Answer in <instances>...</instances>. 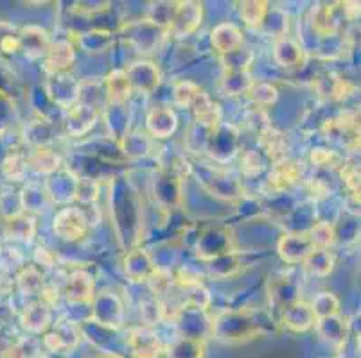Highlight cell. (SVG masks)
Returning a JSON list of instances; mask_svg holds the SVG:
<instances>
[{
  "label": "cell",
  "instance_id": "cell-33",
  "mask_svg": "<svg viewBox=\"0 0 361 358\" xmlns=\"http://www.w3.org/2000/svg\"><path fill=\"white\" fill-rule=\"evenodd\" d=\"M203 94L202 88L195 84L192 81H178L173 88V98H175L176 106L183 108V110H191L192 104L196 103V98Z\"/></svg>",
  "mask_w": 361,
  "mask_h": 358
},
{
  "label": "cell",
  "instance_id": "cell-39",
  "mask_svg": "<svg viewBox=\"0 0 361 358\" xmlns=\"http://www.w3.org/2000/svg\"><path fill=\"white\" fill-rule=\"evenodd\" d=\"M175 11L176 2H157V4H151L147 20L167 31V25L171 24V20L175 16Z\"/></svg>",
  "mask_w": 361,
  "mask_h": 358
},
{
  "label": "cell",
  "instance_id": "cell-4",
  "mask_svg": "<svg viewBox=\"0 0 361 358\" xmlns=\"http://www.w3.org/2000/svg\"><path fill=\"white\" fill-rule=\"evenodd\" d=\"M88 219L81 208H63L54 217V231L63 241L75 242L87 235Z\"/></svg>",
  "mask_w": 361,
  "mask_h": 358
},
{
  "label": "cell",
  "instance_id": "cell-35",
  "mask_svg": "<svg viewBox=\"0 0 361 358\" xmlns=\"http://www.w3.org/2000/svg\"><path fill=\"white\" fill-rule=\"evenodd\" d=\"M20 51V29L0 22V54L11 56Z\"/></svg>",
  "mask_w": 361,
  "mask_h": 358
},
{
  "label": "cell",
  "instance_id": "cell-10",
  "mask_svg": "<svg viewBox=\"0 0 361 358\" xmlns=\"http://www.w3.org/2000/svg\"><path fill=\"white\" fill-rule=\"evenodd\" d=\"M211 44L219 56L232 54L243 49V31L235 24L223 22L212 29Z\"/></svg>",
  "mask_w": 361,
  "mask_h": 358
},
{
  "label": "cell",
  "instance_id": "cell-9",
  "mask_svg": "<svg viewBox=\"0 0 361 358\" xmlns=\"http://www.w3.org/2000/svg\"><path fill=\"white\" fill-rule=\"evenodd\" d=\"M126 77L130 81L131 90H139L142 94H151L155 90L160 83V70L157 68V65L146 63V61H140V63H133L131 67H128Z\"/></svg>",
  "mask_w": 361,
  "mask_h": 358
},
{
  "label": "cell",
  "instance_id": "cell-16",
  "mask_svg": "<svg viewBox=\"0 0 361 358\" xmlns=\"http://www.w3.org/2000/svg\"><path fill=\"white\" fill-rule=\"evenodd\" d=\"M146 126L155 138H169L178 126V118L171 108H153L147 113Z\"/></svg>",
  "mask_w": 361,
  "mask_h": 358
},
{
  "label": "cell",
  "instance_id": "cell-32",
  "mask_svg": "<svg viewBox=\"0 0 361 358\" xmlns=\"http://www.w3.org/2000/svg\"><path fill=\"white\" fill-rule=\"evenodd\" d=\"M27 156H24L18 151H13L8 156L2 160V165H0V170L8 177L9 181H20L22 177L25 176V170H27Z\"/></svg>",
  "mask_w": 361,
  "mask_h": 358
},
{
  "label": "cell",
  "instance_id": "cell-20",
  "mask_svg": "<svg viewBox=\"0 0 361 358\" xmlns=\"http://www.w3.org/2000/svg\"><path fill=\"white\" fill-rule=\"evenodd\" d=\"M274 58L281 67L295 68L300 67L302 59H304V52H302V47L293 38L281 36L274 45Z\"/></svg>",
  "mask_w": 361,
  "mask_h": 358
},
{
  "label": "cell",
  "instance_id": "cell-41",
  "mask_svg": "<svg viewBox=\"0 0 361 358\" xmlns=\"http://www.w3.org/2000/svg\"><path fill=\"white\" fill-rule=\"evenodd\" d=\"M311 162L320 169H338L343 165V158L333 149H313L311 151Z\"/></svg>",
  "mask_w": 361,
  "mask_h": 358
},
{
  "label": "cell",
  "instance_id": "cell-44",
  "mask_svg": "<svg viewBox=\"0 0 361 358\" xmlns=\"http://www.w3.org/2000/svg\"><path fill=\"white\" fill-rule=\"evenodd\" d=\"M75 197L85 205L96 203L97 197H99V186H97V183L90 181V179H80L75 183Z\"/></svg>",
  "mask_w": 361,
  "mask_h": 358
},
{
  "label": "cell",
  "instance_id": "cell-25",
  "mask_svg": "<svg viewBox=\"0 0 361 358\" xmlns=\"http://www.w3.org/2000/svg\"><path fill=\"white\" fill-rule=\"evenodd\" d=\"M167 358H203L205 343L196 337H180L166 350Z\"/></svg>",
  "mask_w": 361,
  "mask_h": 358
},
{
  "label": "cell",
  "instance_id": "cell-47",
  "mask_svg": "<svg viewBox=\"0 0 361 358\" xmlns=\"http://www.w3.org/2000/svg\"><path fill=\"white\" fill-rule=\"evenodd\" d=\"M4 215V208H2V199H0V217Z\"/></svg>",
  "mask_w": 361,
  "mask_h": 358
},
{
  "label": "cell",
  "instance_id": "cell-1",
  "mask_svg": "<svg viewBox=\"0 0 361 358\" xmlns=\"http://www.w3.org/2000/svg\"><path fill=\"white\" fill-rule=\"evenodd\" d=\"M274 331V319L261 310L223 312L212 323V333L225 344L252 340Z\"/></svg>",
  "mask_w": 361,
  "mask_h": 358
},
{
  "label": "cell",
  "instance_id": "cell-30",
  "mask_svg": "<svg viewBox=\"0 0 361 358\" xmlns=\"http://www.w3.org/2000/svg\"><path fill=\"white\" fill-rule=\"evenodd\" d=\"M254 81L248 72H225L221 79V91L225 95H241L243 91L248 94Z\"/></svg>",
  "mask_w": 361,
  "mask_h": 358
},
{
  "label": "cell",
  "instance_id": "cell-7",
  "mask_svg": "<svg viewBox=\"0 0 361 358\" xmlns=\"http://www.w3.org/2000/svg\"><path fill=\"white\" fill-rule=\"evenodd\" d=\"M279 255L288 264H298V262L306 260V256L311 251H314L311 238L307 233H290L284 235L279 241Z\"/></svg>",
  "mask_w": 361,
  "mask_h": 358
},
{
  "label": "cell",
  "instance_id": "cell-46",
  "mask_svg": "<svg viewBox=\"0 0 361 358\" xmlns=\"http://www.w3.org/2000/svg\"><path fill=\"white\" fill-rule=\"evenodd\" d=\"M341 6V11H343V15L347 16V18L354 20L360 16V4L357 2H343Z\"/></svg>",
  "mask_w": 361,
  "mask_h": 358
},
{
  "label": "cell",
  "instance_id": "cell-26",
  "mask_svg": "<svg viewBox=\"0 0 361 358\" xmlns=\"http://www.w3.org/2000/svg\"><path fill=\"white\" fill-rule=\"evenodd\" d=\"M268 2L264 0H248L239 4V15H241L245 25L252 29H261L266 24V16H268Z\"/></svg>",
  "mask_w": 361,
  "mask_h": 358
},
{
  "label": "cell",
  "instance_id": "cell-22",
  "mask_svg": "<svg viewBox=\"0 0 361 358\" xmlns=\"http://www.w3.org/2000/svg\"><path fill=\"white\" fill-rule=\"evenodd\" d=\"M317 331L320 333L322 339H326L327 343L333 346L340 347L345 344L347 339V323L341 319L340 315H333V317H324V319H317L314 324Z\"/></svg>",
  "mask_w": 361,
  "mask_h": 358
},
{
  "label": "cell",
  "instance_id": "cell-2",
  "mask_svg": "<svg viewBox=\"0 0 361 358\" xmlns=\"http://www.w3.org/2000/svg\"><path fill=\"white\" fill-rule=\"evenodd\" d=\"M124 38L130 41L139 52H153L159 49L160 41L164 39L166 29L159 27L149 20H137L123 27Z\"/></svg>",
  "mask_w": 361,
  "mask_h": 358
},
{
  "label": "cell",
  "instance_id": "cell-21",
  "mask_svg": "<svg viewBox=\"0 0 361 358\" xmlns=\"http://www.w3.org/2000/svg\"><path fill=\"white\" fill-rule=\"evenodd\" d=\"M80 340V333L67 324V326H58L54 331L47 333L44 337V347L51 353L58 354V353H65V351H71L72 347L78 344Z\"/></svg>",
  "mask_w": 361,
  "mask_h": 358
},
{
  "label": "cell",
  "instance_id": "cell-37",
  "mask_svg": "<svg viewBox=\"0 0 361 358\" xmlns=\"http://www.w3.org/2000/svg\"><path fill=\"white\" fill-rule=\"evenodd\" d=\"M311 238V244L314 249H329L331 245L336 241V233H334V226L329 222L322 221L318 224H314L311 228V231L307 233Z\"/></svg>",
  "mask_w": 361,
  "mask_h": 358
},
{
  "label": "cell",
  "instance_id": "cell-34",
  "mask_svg": "<svg viewBox=\"0 0 361 358\" xmlns=\"http://www.w3.org/2000/svg\"><path fill=\"white\" fill-rule=\"evenodd\" d=\"M317 319H324V317H333V315L340 314V300L333 292H320L311 303Z\"/></svg>",
  "mask_w": 361,
  "mask_h": 358
},
{
  "label": "cell",
  "instance_id": "cell-6",
  "mask_svg": "<svg viewBox=\"0 0 361 358\" xmlns=\"http://www.w3.org/2000/svg\"><path fill=\"white\" fill-rule=\"evenodd\" d=\"M128 347L133 358H159L162 353L159 335L149 326L133 328L128 335Z\"/></svg>",
  "mask_w": 361,
  "mask_h": 358
},
{
  "label": "cell",
  "instance_id": "cell-18",
  "mask_svg": "<svg viewBox=\"0 0 361 358\" xmlns=\"http://www.w3.org/2000/svg\"><path fill=\"white\" fill-rule=\"evenodd\" d=\"M4 233L8 238L20 242H31L36 233L35 219L29 213H13L6 217L4 221Z\"/></svg>",
  "mask_w": 361,
  "mask_h": 358
},
{
  "label": "cell",
  "instance_id": "cell-15",
  "mask_svg": "<svg viewBox=\"0 0 361 358\" xmlns=\"http://www.w3.org/2000/svg\"><path fill=\"white\" fill-rule=\"evenodd\" d=\"M49 45L51 41H49V34L45 29L36 27V25H27V27L20 29V51L27 58H44Z\"/></svg>",
  "mask_w": 361,
  "mask_h": 358
},
{
  "label": "cell",
  "instance_id": "cell-28",
  "mask_svg": "<svg viewBox=\"0 0 361 358\" xmlns=\"http://www.w3.org/2000/svg\"><path fill=\"white\" fill-rule=\"evenodd\" d=\"M334 267V255L329 249H314L304 260V269L313 276H329Z\"/></svg>",
  "mask_w": 361,
  "mask_h": 358
},
{
  "label": "cell",
  "instance_id": "cell-27",
  "mask_svg": "<svg viewBox=\"0 0 361 358\" xmlns=\"http://www.w3.org/2000/svg\"><path fill=\"white\" fill-rule=\"evenodd\" d=\"M16 287H18L22 294L29 295V298L42 295L45 292L44 274L36 267L22 269L20 274L16 276Z\"/></svg>",
  "mask_w": 361,
  "mask_h": 358
},
{
  "label": "cell",
  "instance_id": "cell-40",
  "mask_svg": "<svg viewBox=\"0 0 361 358\" xmlns=\"http://www.w3.org/2000/svg\"><path fill=\"white\" fill-rule=\"evenodd\" d=\"M252 52L239 49L232 54L221 56V63L225 72H248V65L252 63Z\"/></svg>",
  "mask_w": 361,
  "mask_h": 358
},
{
  "label": "cell",
  "instance_id": "cell-8",
  "mask_svg": "<svg viewBox=\"0 0 361 358\" xmlns=\"http://www.w3.org/2000/svg\"><path fill=\"white\" fill-rule=\"evenodd\" d=\"M74 45L67 41V39H60L56 44H51L44 56L45 70L51 75L67 74V70L74 63Z\"/></svg>",
  "mask_w": 361,
  "mask_h": 358
},
{
  "label": "cell",
  "instance_id": "cell-11",
  "mask_svg": "<svg viewBox=\"0 0 361 358\" xmlns=\"http://www.w3.org/2000/svg\"><path fill=\"white\" fill-rule=\"evenodd\" d=\"M259 143L264 153V156L271 162H281L284 158H288V151H290V138L286 133L275 129L271 126H266L261 131L259 136Z\"/></svg>",
  "mask_w": 361,
  "mask_h": 358
},
{
  "label": "cell",
  "instance_id": "cell-45",
  "mask_svg": "<svg viewBox=\"0 0 361 358\" xmlns=\"http://www.w3.org/2000/svg\"><path fill=\"white\" fill-rule=\"evenodd\" d=\"M140 314H142L144 321H146L147 326H153L157 324V321L164 319L162 305H160L159 298H153V300H147L140 305Z\"/></svg>",
  "mask_w": 361,
  "mask_h": 358
},
{
  "label": "cell",
  "instance_id": "cell-31",
  "mask_svg": "<svg viewBox=\"0 0 361 358\" xmlns=\"http://www.w3.org/2000/svg\"><path fill=\"white\" fill-rule=\"evenodd\" d=\"M42 357V343L36 337H25V339L16 340L15 344L8 347L2 354V358H40Z\"/></svg>",
  "mask_w": 361,
  "mask_h": 358
},
{
  "label": "cell",
  "instance_id": "cell-29",
  "mask_svg": "<svg viewBox=\"0 0 361 358\" xmlns=\"http://www.w3.org/2000/svg\"><path fill=\"white\" fill-rule=\"evenodd\" d=\"M27 163L35 167L38 172L51 174L54 170H58V167H60V156L52 149H49V147H36L29 154Z\"/></svg>",
  "mask_w": 361,
  "mask_h": 358
},
{
  "label": "cell",
  "instance_id": "cell-13",
  "mask_svg": "<svg viewBox=\"0 0 361 358\" xmlns=\"http://www.w3.org/2000/svg\"><path fill=\"white\" fill-rule=\"evenodd\" d=\"M63 294L71 303H87V301H90L94 298V280H92V276L83 269L74 271L68 276Z\"/></svg>",
  "mask_w": 361,
  "mask_h": 358
},
{
  "label": "cell",
  "instance_id": "cell-17",
  "mask_svg": "<svg viewBox=\"0 0 361 358\" xmlns=\"http://www.w3.org/2000/svg\"><path fill=\"white\" fill-rule=\"evenodd\" d=\"M311 25L320 36H333L340 27L336 4H317L311 9Z\"/></svg>",
  "mask_w": 361,
  "mask_h": 358
},
{
  "label": "cell",
  "instance_id": "cell-3",
  "mask_svg": "<svg viewBox=\"0 0 361 358\" xmlns=\"http://www.w3.org/2000/svg\"><path fill=\"white\" fill-rule=\"evenodd\" d=\"M203 6L200 2H176V11L171 24L167 25V32L173 38L182 39L196 32L202 25Z\"/></svg>",
  "mask_w": 361,
  "mask_h": 358
},
{
  "label": "cell",
  "instance_id": "cell-38",
  "mask_svg": "<svg viewBox=\"0 0 361 358\" xmlns=\"http://www.w3.org/2000/svg\"><path fill=\"white\" fill-rule=\"evenodd\" d=\"M248 95H250L252 103L255 106L268 108L277 103L279 90L270 83H254L250 90H248Z\"/></svg>",
  "mask_w": 361,
  "mask_h": 358
},
{
  "label": "cell",
  "instance_id": "cell-43",
  "mask_svg": "<svg viewBox=\"0 0 361 358\" xmlns=\"http://www.w3.org/2000/svg\"><path fill=\"white\" fill-rule=\"evenodd\" d=\"M340 176L345 181L347 188L360 201V167H356L354 163H345L340 167Z\"/></svg>",
  "mask_w": 361,
  "mask_h": 358
},
{
  "label": "cell",
  "instance_id": "cell-36",
  "mask_svg": "<svg viewBox=\"0 0 361 358\" xmlns=\"http://www.w3.org/2000/svg\"><path fill=\"white\" fill-rule=\"evenodd\" d=\"M318 94L326 98H343L347 95V83L334 74H326L317 84Z\"/></svg>",
  "mask_w": 361,
  "mask_h": 358
},
{
  "label": "cell",
  "instance_id": "cell-14",
  "mask_svg": "<svg viewBox=\"0 0 361 358\" xmlns=\"http://www.w3.org/2000/svg\"><path fill=\"white\" fill-rule=\"evenodd\" d=\"M97 117H99V108L88 106V104L75 101V103L71 106V110H68V117H67L68 133L78 134V136L87 133V131L96 124Z\"/></svg>",
  "mask_w": 361,
  "mask_h": 358
},
{
  "label": "cell",
  "instance_id": "cell-42",
  "mask_svg": "<svg viewBox=\"0 0 361 358\" xmlns=\"http://www.w3.org/2000/svg\"><path fill=\"white\" fill-rule=\"evenodd\" d=\"M266 160L259 151H248L241 158V170L245 176H257L264 170Z\"/></svg>",
  "mask_w": 361,
  "mask_h": 358
},
{
  "label": "cell",
  "instance_id": "cell-5",
  "mask_svg": "<svg viewBox=\"0 0 361 358\" xmlns=\"http://www.w3.org/2000/svg\"><path fill=\"white\" fill-rule=\"evenodd\" d=\"M302 179V165L297 160L284 158L281 162H275L271 167L268 179H266V188L270 192H286L291 186L297 185Z\"/></svg>",
  "mask_w": 361,
  "mask_h": 358
},
{
  "label": "cell",
  "instance_id": "cell-12",
  "mask_svg": "<svg viewBox=\"0 0 361 358\" xmlns=\"http://www.w3.org/2000/svg\"><path fill=\"white\" fill-rule=\"evenodd\" d=\"M282 323L286 324L291 331H307L317 324V315H314L311 305H306L304 301H293L284 308Z\"/></svg>",
  "mask_w": 361,
  "mask_h": 358
},
{
  "label": "cell",
  "instance_id": "cell-23",
  "mask_svg": "<svg viewBox=\"0 0 361 358\" xmlns=\"http://www.w3.org/2000/svg\"><path fill=\"white\" fill-rule=\"evenodd\" d=\"M126 274L130 276L133 281H147L153 276V272L157 271L153 267V262H151L149 255L142 249H137V251L130 252L126 256Z\"/></svg>",
  "mask_w": 361,
  "mask_h": 358
},
{
  "label": "cell",
  "instance_id": "cell-24",
  "mask_svg": "<svg viewBox=\"0 0 361 358\" xmlns=\"http://www.w3.org/2000/svg\"><path fill=\"white\" fill-rule=\"evenodd\" d=\"M104 91H106L108 103L110 104H123L131 95L130 81L126 77L124 70H114L106 75L104 81Z\"/></svg>",
  "mask_w": 361,
  "mask_h": 358
},
{
  "label": "cell",
  "instance_id": "cell-19",
  "mask_svg": "<svg viewBox=\"0 0 361 358\" xmlns=\"http://www.w3.org/2000/svg\"><path fill=\"white\" fill-rule=\"evenodd\" d=\"M22 326L29 333H42L51 324V308L44 301H36V303L25 307V310L20 315Z\"/></svg>",
  "mask_w": 361,
  "mask_h": 358
}]
</instances>
